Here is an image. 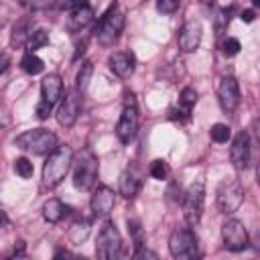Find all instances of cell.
<instances>
[{
  "mask_svg": "<svg viewBox=\"0 0 260 260\" xmlns=\"http://www.w3.org/2000/svg\"><path fill=\"white\" fill-rule=\"evenodd\" d=\"M71 162H73V150H71V146H67V144L55 146L49 152V156H47V160L43 165V183H45V187L55 189L65 179V175L69 173Z\"/></svg>",
  "mask_w": 260,
  "mask_h": 260,
  "instance_id": "6da1fadb",
  "label": "cell"
},
{
  "mask_svg": "<svg viewBox=\"0 0 260 260\" xmlns=\"http://www.w3.org/2000/svg\"><path fill=\"white\" fill-rule=\"evenodd\" d=\"M73 185L79 191H91L98 183V171H100V160L93 154L91 148H83L77 152L73 158Z\"/></svg>",
  "mask_w": 260,
  "mask_h": 260,
  "instance_id": "7a4b0ae2",
  "label": "cell"
},
{
  "mask_svg": "<svg viewBox=\"0 0 260 260\" xmlns=\"http://www.w3.org/2000/svg\"><path fill=\"white\" fill-rule=\"evenodd\" d=\"M122 30H124V12H122V10L118 8V4L114 2V4L102 14L100 22H98L95 28H93V35H95V39H98L100 45L112 47V45L120 39Z\"/></svg>",
  "mask_w": 260,
  "mask_h": 260,
  "instance_id": "3957f363",
  "label": "cell"
},
{
  "mask_svg": "<svg viewBox=\"0 0 260 260\" xmlns=\"http://www.w3.org/2000/svg\"><path fill=\"white\" fill-rule=\"evenodd\" d=\"M14 144L30 154H49L57 146V136L47 128H32L18 134L14 138Z\"/></svg>",
  "mask_w": 260,
  "mask_h": 260,
  "instance_id": "277c9868",
  "label": "cell"
},
{
  "mask_svg": "<svg viewBox=\"0 0 260 260\" xmlns=\"http://www.w3.org/2000/svg\"><path fill=\"white\" fill-rule=\"evenodd\" d=\"M122 252V236L114 221H104L98 240H95V256L102 260H116Z\"/></svg>",
  "mask_w": 260,
  "mask_h": 260,
  "instance_id": "5b68a950",
  "label": "cell"
},
{
  "mask_svg": "<svg viewBox=\"0 0 260 260\" xmlns=\"http://www.w3.org/2000/svg\"><path fill=\"white\" fill-rule=\"evenodd\" d=\"M63 98V81L57 73H49L41 81V102L37 104V116L39 120L49 118L53 106Z\"/></svg>",
  "mask_w": 260,
  "mask_h": 260,
  "instance_id": "8992f818",
  "label": "cell"
},
{
  "mask_svg": "<svg viewBox=\"0 0 260 260\" xmlns=\"http://www.w3.org/2000/svg\"><path fill=\"white\" fill-rule=\"evenodd\" d=\"M130 100H126L120 120L116 124V136L122 144H130L136 134H138V108H136V100L132 93H128Z\"/></svg>",
  "mask_w": 260,
  "mask_h": 260,
  "instance_id": "52a82bcc",
  "label": "cell"
},
{
  "mask_svg": "<svg viewBox=\"0 0 260 260\" xmlns=\"http://www.w3.org/2000/svg\"><path fill=\"white\" fill-rule=\"evenodd\" d=\"M205 209V185L203 181L193 183L183 199V217L189 225H197Z\"/></svg>",
  "mask_w": 260,
  "mask_h": 260,
  "instance_id": "ba28073f",
  "label": "cell"
},
{
  "mask_svg": "<svg viewBox=\"0 0 260 260\" xmlns=\"http://www.w3.org/2000/svg\"><path fill=\"white\" fill-rule=\"evenodd\" d=\"M197 248H199L197 236L189 228H179L169 238V252L173 258H179V260L193 258V256H197Z\"/></svg>",
  "mask_w": 260,
  "mask_h": 260,
  "instance_id": "9c48e42d",
  "label": "cell"
},
{
  "mask_svg": "<svg viewBox=\"0 0 260 260\" xmlns=\"http://www.w3.org/2000/svg\"><path fill=\"white\" fill-rule=\"evenodd\" d=\"M244 201V187L238 179L225 181L217 191V209L225 215H232L240 209Z\"/></svg>",
  "mask_w": 260,
  "mask_h": 260,
  "instance_id": "30bf717a",
  "label": "cell"
},
{
  "mask_svg": "<svg viewBox=\"0 0 260 260\" xmlns=\"http://www.w3.org/2000/svg\"><path fill=\"white\" fill-rule=\"evenodd\" d=\"M81 95L83 93L77 91L75 87L69 89V91H65V98L61 100V104L57 108V122L61 126L69 128V126L75 124V120H77V116L81 112Z\"/></svg>",
  "mask_w": 260,
  "mask_h": 260,
  "instance_id": "8fae6325",
  "label": "cell"
},
{
  "mask_svg": "<svg viewBox=\"0 0 260 260\" xmlns=\"http://www.w3.org/2000/svg\"><path fill=\"white\" fill-rule=\"evenodd\" d=\"M221 238H223V246L232 252H240L248 248V232L240 219H234V217L228 219L221 225Z\"/></svg>",
  "mask_w": 260,
  "mask_h": 260,
  "instance_id": "7c38bea8",
  "label": "cell"
},
{
  "mask_svg": "<svg viewBox=\"0 0 260 260\" xmlns=\"http://www.w3.org/2000/svg\"><path fill=\"white\" fill-rule=\"evenodd\" d=\"M217 100L225 114L236 112V108L240 106V87H238L236 77H232V75L221 77L219 87H217Z\"/></svg>",
  "mask_w": 260,
  "mask_h": 260,
  "instance_id": "4fadbf2b",
  "label": "cell"
},
{
  "mask_svg": "<svg viewBox=\"0 0 260 260\" xmlns=\"http://www.w3.org/2000/svg\"><path fill=\"white\" fill-rule=\"evenodd\" d=\"M250 150H252L250 134L246 130L238 132L234 136V140H232V146H230V158H232V162H234V167L238 171L248 169V165H250Z\"/></svg>",
  "mask_w": 260,
  "mask_h": 260,
  "instance_id": "5bb4252c",
  "label": "cell"
},
{
  "mask_svg": "<svg viewBox=\"0 0 260 260\" xmlns=\"http://www.w3.org/2000/svg\"><path fill=\"white\" fill-rule=\"evenodd\" d=\"M201 37H203V26L199 20H189L181 26L179 30V37H177V43H179V49L183 53H193L199 43H201Z\"/></svg>",
  "mask_w": 260,
  "mask_h": 260,
  "instance_id": "9a60e30c",
  "label": "cell"
},
{
  "mask_svg": "<svg viewBox=\"0 0 260 260\" xmlns=\"http://www.w3.org/2000/svg\"><path fill=\"white\" fill-rule=\"evenodd\" d=\"M89 205H91V213L95 217H106V215L112 213V209L116 205V193L110 187L100 185L98 189H93V195H91Z\"/></svg>",
  "mask_w": 260,
  "mask_h": 260,
  "instance_id": "2e32d148",
  "label": "cell"
},
{
  "mask_svg": "<svg viewBox=\"0 0 260 260\" xmlns=\"http://www.w3.org/2000/svg\"><path fill=\"white\" fill-rule=\"evenodd\" d=\"M108 63H110V69H112L118 77L126 79V77H130V75L134 73L136 59H134V55H132L130 51H116V53L110 55Z\"/></svg>",
  "mask_w": 260,
  "mask_h": 260,
  "instance_id": "e0dca14e",
  "label": "cell"
},
{
  "mask_svg": "<svg viewBox=\"0 0 260 260\" xmlns=\"http://www.w3.org/2000/svg\"><path fill=\"white\" fill-rule=\"evenodd\" d=\"M32 32V18L24 16L20 20H16V24L12 26V35H10V47L12 49H22L26 47V41Z\"/></svg>",
  "mask_w": 260,
  "mask_h": 260,
  "instance_id": "ac0fdd59",
  "label": "cell"
},
{
  "mask_svg": "<svg viewBox=\"0 0 260 260\" xmlns=\"http://www.w3.org/2000/svg\"><path fill=\"white\" fill-rule=\"evenodd\" d=\"M69 213V207L61 201V199H49L45 205H43V217L49 221V223H59L65 215Z\"/></svg>",
  "mask_w": 260,
  "mask_h": 260,
  "instance_id": "d6986e66",
  "label": "cell"
},
{
  "mask_svg": "<svg viewBox=\"0 0 260 260\" xmlns=\"http://www.w3.org/2000/svg\"><path fill=\"white\" fill-rule=\"evenodd\" d=\"M91 20H93V10H91V8H89V4H87V6H83V8H77V10L69 12L67 26H69V30L77 32V30L85 28Z\"/></svg>",
  "mask_w": 260,
  "mask_h": 260,
  "instance_id": "ffe728a7",
  "label": "cell"
},
{
  "mask_svg": "<svg viewBox=\"0 0 260 260\" xmlns=\"http://www.w3.org/2000/svg\"><path fill=\"white\" fill-rule=\"evenodd\" d=\"M138 189H140V179L136 177L134 171L126 169L120 175V195L126 197V199H132V197H136Z\"/></svg>",
  "mask_w": 260,
  "mask_h": 260,
  "instance_id": "44dd1931",
  "label": "cell"
},
{
  "mask_svg": "<svg viewBox=\"0 0 260 260\" xmlns=\"http://www.w3.org/2000/svg\"><path fill=\"white\" fill-rule=\"evenodd\" d=\"M89 228H91L89 219H79V221H75V223L69 228V240H71L73 244H83V242L87 240V236H89Z\"/></svg>",
  "mask_w": 260,
  "mask_h": 260,
  "instance_id": "7402d4cb",
  "label": "cell"
},
{
  "mask_svg": "<svg viewBox=\"0 0 260 260\" xmlns=\"http://www.w3.org/2000/svg\"><path fill=\"white\" fill-rule=\"evenodd\" d=\"M20 65H22V69H24L26 73H30V75H37V73H41V71L45 69L43 59H41V57H37L32 51H26V53L22 55Z\"/></svg>",
  "mask_w": 260,
  "mask_h": 260,
  "instance_id": "603a6c76",
  "label": "cell"
},
{
  "mask_svg": "<svg viewBox=\"0 0 260 260\" xmlns=\"http://www.w3.org/2000/svg\"><path fill=\"white\" fill-rule=\"evenodd\" d=\"M91 73H93V63H91V61H85V63L79 67L77 77H75V89H77V91L83 93V91L87 89L89 79H91Z\"/></svg>",
  "mask_w": 260,
  "mask_h": 260,
  "instance_id": "cb8c5ba5",
  "label": "cell"
},
{
  "mask_svg": "<svg viewBox=\"0 0 260 260\" xmlns=\"http://www.w3.org/2000/svg\"><path fill=\"white\" fill-rule=\"evenodd\" d=\"M45 45H49V32H47L45 28L32 30L30 37H28V41H26V49L35 53L37 49H41V47H45Z\"/></svg>",
  "mask_w": 260,
  "mask_h": 260,
  "instance_id": "d4e9b609",
  "label": "cell"
},
{
  "mask_svg": "<svg viewBox=\"0 0 260 260\" xmlns=\"http://www.w3.org/2000/svg\"><path fill=\"white\" fill-rule=\"evenodd\" d=\"M148 173H150L152 179H156V181H165V179H169V175H171V167H169L167 160L156 158V160H152Z\"/></svg>",
  "mask_w": 260,
  "mask_h": 260,
  "instance_id": "484cf974",
  "label": "cell"
},
{
  "mask_svg": "<svg viewBox=\"0 0 260 260\" xmlns=\"http://www.w3.org/2000/svg\"><path fill=\"white\" fill-rule=\"evenodd\" d=\"M209 136H211V140L213 142H217V144H223V142H228L230 140V136H232V130H230V126L228 124H213L211 128H209Z\"/></svg>",
  "mask_w": 260,
  "mask_h": 260,
  "instance_id": "4316f807",
  "label": "cell"
},
{
  "mask_svg": "<svg viewBox=\"0 0 260 260\" xmlns=\"http://www.w3.org/2000/svg\"><path fill=\"white\" fill-rule=\"evenodd\" d=\"M12 167H14V173H16L20 179H30V177H32V173H35V167H32V162H30L28 158H24V156L16 158Z\"/></svg>",
  "mask_w": 260,
  "mask_h": 260,
  "instance_id": "83f0119b",
  "label": "cell"
},
{
  "mask_svg": "<svg viewBox=\"0 0 260 260\" xmlns=\"http://www.w3.org/2000/svg\"><path fill=\"white\" fill-rule=\"evenodd\" d=\"M197 104V91L193 89V87H185L183 91H181V95H179V106L183 108V110H187V112H191V108Z\"/></svg>",
  "mask_w": 260,
  "mask_h": 260,
  "instance_id": "f1b7e54d",
  "label": "cell"
},
{
  "mask_svg": "<svg viewBox=\"0 0 260 260\" xmlns=\"http://www.w3.org/2000/svg\"><path fill=\"white\" fill-rule=\"evenodd\" d=\"M18 4L28 12H39L51 6V0H18Z\"/></svg>",
  "mask_w": 260,
  "mask_h": 260,
  "instance_id": "f546056e",
  "label": "cell"
},
{
  "mask_svg": "<svg viewBox=\"0 0 260 260\" xmlns=\"http://www.w3.org/2000/svg\"><path fill=\"white\" fill-rule=\"evenodd\" d=\"M181 6V0H156V10L160 14H175Z\"/></svg>",
  "mask_w": 260,
  "mask_h": 260,
  "instance_id": "4dcf8cb0",
  "label": "cell"
},
{
  "mask_svg": "<svg viewBox=\"0 0 260 260\" xmlns=\"http://www.w3.org/2000/svg\"><path fill=\"white\" fill-rule=\"evenodd\" d=\"M221 49H223V55H228V57H234V55H238L240 53V41L238 39H234V37H228L223 43H221Z\"/></svg>",
  "mask_w": 260,
  "mask_h": 260,
  "instance_id": "1f68e13d",
  "label": "cell"
},
{
  "mask_svg": "<svg viewBox=\"0 0 260 260\" xmlns=\"http://www.w3.org/2000/svg\"><path fill=\"white\" fill-rule=\"evenodd\" d=\"M83 6H87V0H57V8L65 10V12H73Z\"/></svg>",
  "mask_w": 260,
  "mask_h": 260,
  "instance_id": "d6a6232c",
  "label": "cell"
},
{
  "mask_svg": "<svg viewBox=\"0 0 260 260\" xmlns=\"http://www.w3.org/2000/svg\"><path fill=\"white\" fill-rule=\"evenodd\" d=\"M134 258H154V260H156L158 256H156L154 252H150V250H144V248L140 246V248L134 252Z\"/></svg>",
  "mask_w": 260,
  "mask_h": 260,
  "instance_id": "836d02e7",
  "label": "cell"
},
{
  "mask_svg": "<svg viewBox=\"0 0 260 260\" xmlns=\"http://www.w3.org/2000/svg\"><path fill=\"white\" fill-rule=\"evenodd\" d=\"M254 16H256V12H254V10H250V8H248V10H244V12H240V18H242L244 22H252V20H254Z\"/></svg>",
  "mask_w": 260,
  "mask_h": 260,
  "instance_id": "e575fe53",
  "label": "cell"
},
{
  "mask_svg": "<svg viewBox=\"0 0 260 260\" xmlns=\"http://www.w3.org/2000/svg\"><path fill=\"white\" fill-rule=\"evenodd\" d=\"M8 63H10V59H8V55H0V75L6 71V67H8Z\"/></svg>",
  "mask_w": 260,
  "mask_h": 260,
  "instance_id": "d590c367",
  "label": "cell"
},
{
  "mask_svg": "<svg viewBox=\"0 0 260 260\" xmlns=\"http://www.w3.org/2000/svg\"><path fill=\"white\" fill-rule=\"evenodd\" d=\"M12 256H24V242H18V248L14 246V252Z\"/></svg>",
  "mask_w": 260,
  "mask_h": 260,
  "instance_id": "8d00e7d4",
  "label": "cell"
},
{
  "mask_svg": "<svg viewBox=\"0 0 260 260\" xmlns=\"http://www.w3.org/2000/svg\"><path fill=\"white\" fill-rule=\"evenodd\" d=\"M6 225H8V215L0 209V230H2V228H6Z\"/></svg>",
  "mask_w": 260,
  "mask_h": 260,
  "instance_id": "74e56055",
  "label": "cell"
},
{
  "mask_svg": "<svg viewBox=\"0 0 260 260\" xmlns=\"http://www.w3.org/2000/svg\"><path fill=\"white\" fill-rule=\"evenodd\" d=\"M201 2H203V4H207V6H211V4L215 2V0H201Z\"/></svg>",
  "mask_w": 260,
  "mask_h": 260,
  "instance_id": "f35d334b",
  "label": "cell"
},
{
  "mask_svg": "<svg viewBox=\"0 0 260 260\" xmlns=\"http://www.w3.org/2000/svg\"><path fill=\"white\" fill-rule=\"evenodd\" d=\"M252 2H254V6H258V4H260V0H252Z\"/></svg>",
  "mask_w": 260,
  "mask_h": 260,
  "instance_id": "ab89813d",
  "label": "cell"
},
{
  "mask_svg": "<svg viewBox=\"0 0 260 260\" xmlns=\"http://www.w3.org/2000/svg\"><path fill=\"white\" fill-rule=\"evenodd\" d=\"M0 26H2V18H0Z\"/></svg>",
  "mask_w": 260,
  "mask_h": 260,
  "instance_id": "60d3db41",
  "label": "cell"
}]
</instances>
